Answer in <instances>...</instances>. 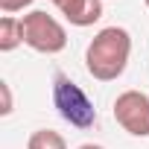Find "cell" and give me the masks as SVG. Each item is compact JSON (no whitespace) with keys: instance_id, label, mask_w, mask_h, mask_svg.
Masks as SVG:
<instances>
[{"instance_id":"6","label":"cell","mask_w":149,"mask_h":149,"mask_svg":"<svg viewBox=\"0 0 149 149\" xmlns=\"http://www.w3.org/2000/svg\"><path fill=\"white\" fill-rule=\"evenodd\" d=\"M24 44V21L15 15L0 18V53H12Z\"/></svg>"},{"instance_id":"7","label":"cell","mask_w":149,"mask_h":149,"mask_svg":"<svg viewBox=\"0 0 149 149\" xmlns=\"http://www.w3.org/2000/svg\"><path fill=\"white\" fill-rule=\"evenodd\" d=\"M26 149H67V140L56 129H35L26 140Z\"/></svg>"},{"instance_id":"3","label":"cell","mask_w":149,"mask_h":149,"mask_svg":"<svg viewBox=\"0 0 149 149\" xmlns=\"http://www.w3.org/2000/svg\"><path fill=\"white\" fill-rule=\"evenodd\" d=\"M24 44L41 56H56L67 47V29L58 18L47 15L44 9H32L24 18Z\"/></svg>"},{"instance_id":"11","label":"cell","mask_w":149,"mask_h":149,"mask_svg":"<svg viewBox=\"0 0 149 149\" xmlns=\"http://www.w3.org/2000/svg\"><path fill=\"white\" fill-rule=\"evenodd\" d=\"M143 3H146V9H149V0H143Z\"/></svg>"},{"instance_id":"5","label":"cell","mask_w":149,"mask_h":149,"mask_svg":"<svg viewBox=\"0 0 149 149\" xmlns=\"http://www.w3.org/2000/svg\"><path fill=\"white\" fill-rule=\"evenodd\" d=\"M50 3L73 26H94L102 18V0H50Z\"/></svg>"},{"instance_id":"8","label":"cell","mask_w":149,"mask_h":149,"mask_svg":"<svg viewBox=\"0 0 149 149\" xmlns=\"http://www.w3.org/2000/svg\"><path fill=\"white\" fill-rule=\"evenodd\" d=\"M0 97H3V105H0V114H3V117H9V114H12V108H15V102H12V88H9V82H0Z\"/></svg>"},{"instance_id":"12","label":"cell","mask_w":149,"mask_h":149,"mask_svg":"<svg viewBox=\"0 0 149 149\" xmlns=\"http://www.w3.org/2000/svg\"><path fill=\"white\" fill-rule=\"evenodd\" d=\"M102 3H105V0H102Z\"/></svg>"},{"instance_id":"10","label":"cell","mask_w":149,"mask_h":149,"mask_svg":"<svg viewBox=\"0 0 149 149\" xmlns=\"http://www.w3.org/2000/svg\"><path fill=\"white\" fill-rule=\"evenodd\" d=\"M76 149H105V146H100V143H82V146H76Z\"/></svg>"},{"instance_id":"1","label":"cell","mask_w":149,"mask_h":149,"mask_svg":"<svg viewBox=\"0 0 149 149\" xmlns=\"http://www.w3.org/2000/svg\"><path fill=\"white\" fill-rule=\"evenodd\" d=\"M132 58V35L126 26H102L85 47V67L97 82L120 79Z\"/></svg>"},{"instance_id":"2","label":"cell","mask_w":149,"mask_h":149,"mask_svg":"<svg viewBox=\"0 0 149 149\" xmlns=\"http://www.w3.org/2000/svg\"><path fill=\"white\" fill-rule=\"evenodd\" d=\"M53 105L61 114V120L70 123L73 129H91L97 123V108L91 97L82 91V85H76L64 73L53 76Z\"/></svg>"},{"instance_id":"9","label":"cell","mask_w":149,"mask_h":149,"mask_svg":"<svg viewBox=\"0 0 149 149\" xmlns=\"http://www.w3.org/2000/svg\"><path fill=\"white\" fill-rule=\"evenodd\" d=\"M26 6H32V0H0V9H3V15H15V12H24Z\"/></svg>"},{"instance_id":"4","label":"cell","mask_w":149,"mask_h":149,"mask_svg":"<svg viewBox=\"0 0 149 149\" xmlns=\"http://www.w3.org/2000/svg\"><path fill=\"white\" fill-rule=\"evenodd\" d=\"M114 120L132 137H149V94L129 88L114 100Z\"/></svg>"}]
</instances>
